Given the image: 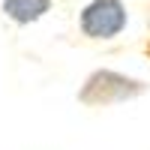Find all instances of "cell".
I'll return each mask as SVG.
<instances>
[{
	"label": "cell",
	"mask_w": 150,
	"mask_h": 150,
	"mask_svg": "<svg viewBox=\"0 0 150 150\" xmlns=\"http://www.w3.org/2000/svg\"><path fill=\"white\" fill-rule=\"evenodd\" d=\"M147 90L144 81L126 78L120 72L111 69H99L90 78L84 81V87L78 90V99L84 105H111V102H126V99H135Z\"/></svg>",
	"instance_id": "obj_1"
},
{
	"label": "cell",
	"mask_w": 150,
	"mask_h": 150,
	"mask_svg": "<svg viewBox=\"0 0 150 150\" xmlns=\"http://www.w3.org/2000/svg\"><path fill=\"white\" fill-rule=\"evenodd\" d=\"M78 24L87 39H114L126 27V6L120 0H90L81 9Z\"/></svg>",
	"instance_id": "obj_2"
},
{
	"label": "cell",
	"mask_w": 150,
	"mask_h": 150,
	"mask_svg": "<svg viewBox=\"0 0 150 150\" xmlns=\"http://www.w3.org/2000/svg\"><path fill=\"white\" fill-rule=\"evenodd\" d=\"M147 54H150V42H147Z\"/></svg>",
	"instance_id": "obj_4"
},
{
	"label": "cell",
	"mask_w": 150,
	"mask_h": 150,
	"mask_svg": "<svg viewBox=\"0 0 150 150\" xmlns=\"http://www.w3.org/2000/svg\"><path fill=\"white\" fill-rule=\"evenodd\" d=\"M48 9H51V0H3V12H6V18H12L15 24L39 21Z\"/></svg>",
	"instance_id": "obj_3"
}]
</instances>
